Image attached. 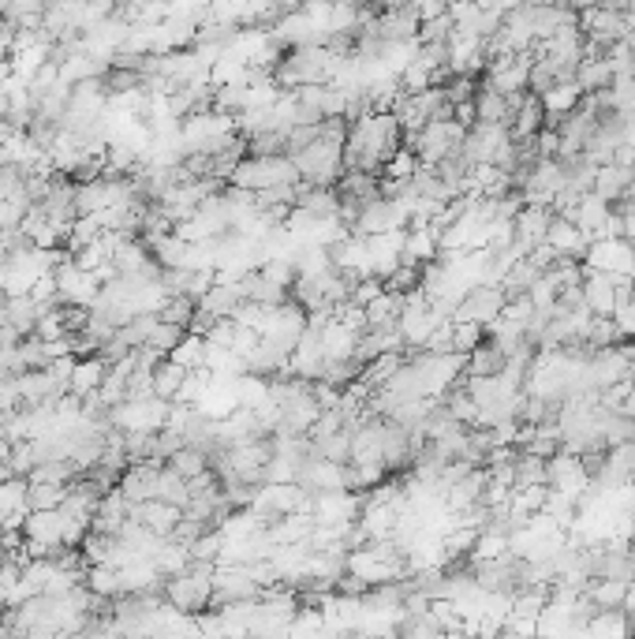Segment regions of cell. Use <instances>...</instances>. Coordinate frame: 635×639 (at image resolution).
<instances>
[{
  "label": "cell",
  "mask_w": 635,
  "mask_h": 639,
  "mask_svg": "<svg viewBox=\"0 0 635 639\" xmlns=\"http://www.w3.org/2000/svg\"><path fill=\"white\" fill-rule=\"evenodd\" d=\"M505 367V352L497 348V341H486L482 337L471 352H467V378H490Z\"/></svg>",
  "instance_id": "4fadbf2b"
},
{
  "label": "cell",
  "mask_w": 635,
  "mask_h": 639,
  "mask_svg": "<svg viewBox=\"0 0 635 639\" xmlns=\"http://www.w3.org/2000/svg\"><path fill=\"white\" fill-rule=\"evenodd\" d=\"M624 42H628V75H632V79H635V38H632V34H628Z\"/></svg>",
  "instance_id": "cb8c5ba5"
},
{
  "label": "cell",
  "mask_w": 635,
  "mask_h": 639,
  "mask_svg": "<svg viewBox=\"0 0 635 639\" xmlns=\"http://www.w3.org/2000/svg\"><path fill=\"white\" fill-rule=\"evenodd\" d=\"M632 176H635V172L628 169V165L606 161V165H598V169H594L591 191H594V195H602L606 202H621L624 191H628V184H632Z\"/></svg>",
  "instance_id": "8fae6325"
},
{
  "label": "cell",
  "mask_w": 635,
  "mask_h": 639,
  "mask_svg": "<svg viewBox=\"0 0 635 639\" xmlns=\"http://www.w3.org/2000/svg\"><path fill=\"white\" fill-rule=\"evenodd\" d=\"M587 266L602 273H632L635 266V240L628 236H609V240H594L587 247Z\"/></svg>",
  "instance_id": "52a82bcc"
},
{
  "label": "cell",
  "mask_w": 635,
  "mask_h": 639,
  "mask_svg": "<svg viewBox=\"0 0 635 639\" xmlns=\"http://www.w3.org/2000/svg\"><path fill=\"white\" fill-rule=\"evenodd\" d=\"M340 4H355V8H367L370 0H340Z\"/></svg>",
  "instance_id": "d4e9b609"
},
{
  "label": "cell",
  "mask_w": 635,
  "mask_h": 639,
  "mask_svg": "<svg viewBox=\"0 0 635 639\" xmlns=\"http://www.w3.org/2000/svg\"><path fill=\"white\" fill-rule=\"evenodd\" d=\"M288 157L296 161V172L303 184L333 187L344 176V142L340 139H314L311 146H303V150Z\"/></svg>",
  "instance_id": "3957f363"
},
{
  "label": "cell",
  "mask_w": 635,
  "mask_h": 639,
  "mask_svg": "<svg viewBox=\"0 0 635 639\" xmlns=\"http://www.w3.org/2000/svg\"><path fill=\"white\" fill-rule=\"evenodd\" d=\"M464 135H467V128L456 120V116H449V120H430L423 131L408 135V150H415L419 165H438V161H445L449 154L460 150Z\"/></svg>",
  "instance_id": "277c9868"
},
{
  "label": "cell",
  "mask_w": 635,
  "mask_h": 639,
  "mask_svg": "<svg viewBox=\"0 0 635 639\" xmlns=\"http://www.w3.org/2000/svg\"><path fill=\"white\" fill-rule=\"evenodd\" d=\"M400 135L404 131L389 109H374V113L352 120L348 139H344V169L381 172V165L400 150Z\"/></svg>",
  "instance_id": "6da1fadb"
},
{
  "label": "cell",
  "mask_w": 635,
  "mask_h": 639,
  "mask_svg": "<svg viewBox=\"0 0 635 639\" xmlns=\"http://www.w3.org/2000/svg\"><path fill=\"white\" fill-rule=\"evenodd\" d=\"M64 497H68V486L64 483H30L27 505L30 509H60Z\"/></svg>",
  "instance_id": "ffe728a7"
},
{
  "label": "cell",
  "mask_w": 635,
  "mask_h": 639,
  "mask_svg": "<svg viewBox=\"0 0 635 639\" xmlns=\"http://www.w3.org/2000/svg\"><path fill=\"white\" fill-rule=\"evenodd\" d=\"M127 516H131V520H139V524H146L154 535L172 539L176 524L184 520V509H180V505H172V501H161V497H146V501H135Z\"/></svg>",
  "instance_id": "ba28073f"
},
{
  "label": "cell",
  "mask_w": 635,
  "mask_h": 639,
  "mask_svg": "<svg viewBox=\"0 0 635 639\" xmlns=\"http://www.w3.org/2000/svg\"><path fill=\"white\" fill-rule=\"evenodd\" d=\"M165 464L180 471L184 479H195V475H202V471H210V453H206V449H198V445H180Z\"/></svg>",
  "instance_id": "ac0fdd59"
},
{
  "label": "cell",
  "mask_w": 635,
  "mask_h": 639,
  "mask_svg": "<svg viewBox=\"0 0 635 639\" xmlns=\"http://www.w3.org/2000/svg\"><path fill=\"white\" fill-rule=\"evenodd\" d=\"M187 378V367H180V363H172L169 355L157 363L154 370H150V385H154V397L161 400H172L176 393H180V385H184Z\"/></svg>",
  "instance_id": "9a60e30c"
},
{
  "label": "cell",
  "mask_w": 635,
  "mask_h": 639,
  "mask_svg": "<svg viewBox=\"0 0 635 639\" xmlns=\"http://www.w3.org/2000/svg\"><path fill=\"white\" fill-rule=\"evenodd\" d=\"M213 572H217V561H191L184 572H176L165 580L161 587V598L176 606L180 613H198L213 606Z\"/></svg>",
  "instance_id": "7a4b0ae2"
},
{
  "label": "cell",
  "mask_w": 635,
  "mask_h": 639,
  "mask_svg": "<svg viewBox=\"0 0 635 639\" xmlns=\"http://www.w3.org/2000/svg\"><path fill=\"white\" fill-rule=\"evenodd\" d=\"M411 221V202L404 199H393V195H378V199H370L359 217H355V232H363V236H381V232H396V228H404Z\"/></svg>",
  "instance_id": "5b68a950"
},
{
  "label": "cell",
  "mask_w": 635,
  "mask_h": 639,
  "mask_svg": "<svg viewBox=\"0 0 635 639\" xmlns=\"http://www.w3.org/2000/svg\"><path fill=\"white\" fill-rule=\"evenodd\" d=\"M172 363H180V367L195 370V367H206V337L202 333H191L187 329L184 337H180V344L169 352Z\"/></svg>",
  "instance_id": "e0dca14e"
},
{
  "label": "cell",
  "mask_w": 635,
  "mask_h": 639,
  "mask_svg": "<svg viewBox=\"0 0 635 639\" xmlns=\"http://www.w3.org/2000/svg\"><path fill=\"white\" fill-rule=\"evenodd\" d=\"M314 531V512H284L277 520L266 524V539L273 546H288V542H303L311 539Z\"/></svg>",
  "instance_id": "9c48e42d"
},
{
  "label": "cell",
  "mask_w": 635,
  "mask_h": 639,
  "mask_svg": "<svg viewBox=\"0 0 635 639\" xmlns=\"http://www.w3.org/2000/svg\"><path fill=\"white\" fill-rule=\"evenodd\" d=\"M243 296L258 299V303H269V307H277V303H284V299H288V288L273 284L262 270H247V273H243Z\"/></svg>",
  "instance_id": "2e32d148"
},
{
  "label": "cell",
  "mask_w": 635,
  "mask_h": 639,
  "mask_svg": "<svg viewBox=\"0 0 635 639\" xmlns=\"http://www.w3.org/2000/svg\"><path fill=\"white\" fill-rule=\"evenodd\" d=\"M195 311H198V299L184 296V292H172V296L165 299V307H161L157 314H161L165 322H176V326L191 329V318H195Z\"/></svg>",
  "instance_id": "d6986e66"
},
{
  "label": "cell",
  "mask_w": 635,
  "mask_h": 639,
  "mask_svg": "<svg viewBox=\"0 0 635 639\" xmlns=\"http://www.w3.org/2000/svg\"><path fill=\"white\" fill-rule=\"evenodd\" d=\"M419 169V157H415V150H408V146H400L385 165H381V180H408L411 172Z\"/></svg>",
  "instance_id": "7402d4cb"
},
{
  "label": "cell",
  "mask_w": 635,
  "mask_h": 639,
  "mask_svg": "<svg viewBox=\"0 0 635 639\" xmlns=\"http://www.w3.org/2000/svg\"><path fill=\"white\" fill-rule=\"evenodd\" d=\"M232 318H236V326H247V329H258V333H262V326H266V318H269V303L243 299L240 307L232 311Z\"/></svg>",
  "instance_id": "603a6c76"
},
{
  "label": "cell",
  "mask_w": 635,
  "mask_h": 639,
  "mask_svg": "<svg viewBox=\"0 0 635 639\" xmlns=\"http://www.w3.org/2000/svg\"><path fill=\"white\" fill-rule=\"evenodd\" d=\"M83 583L101 598V602H116V598L124 595V587H120V568L116 565H86Z\"/></svg>",
  "instance_id": "5bb4252c"
},
{
  "label": "cell",
  "mask_w": 635,
  "mask_h": 639,
  "mask_svg": "<svg viewBox=\"0 0 635 639\" xmlns=\"http://www.w3.org/2000/svg\"><path fill=\"white\" fill-rule=\"evenodd\" d=\"M105 374H109V363H105L98 352L79 355V363H75V370H71L68 393H75V397H90V393H98L101 382H105Z\"/></svg>",
  "instance_id": "30bf717a"
},
{
  "label": "cell",
  "mask_w": 635,
  "mask_h": 639,
  "mask_svg": "<svg viewBox=\"0 0 635 639\" xmlns=\"http://www.w3.org/2000/svg\"><path fill=\"white\" fill-rule=\"evenodd\" d=\"M296 206L314 213L318 221H325V217H340V191H333V187H314V184H303V180H299Z\"/></svg>",
  "instance_id": "7c38bea8"
},
{
  "label": "cell",
  "mask_w": 635,
  "mask_h": 639,
  "mask_svg": "<svg viewBox=\"0 0 635 639\" xmlns=\"http://www.w3.org/2000/svg\"><path fill=\"white\" fill-rule=\"evenodd\" d=\"M187 329L184 326H176V322H165L161 314H157V322H154V329H150V337H146V344L150 348H157V352H165L169 355L176 344H180V337H184Z\"/></svg>",
  "instance_id": "44dd1931"
},
{
  "label": "cell",
  "mask_w": 635,
  "mask_h": 639,
  "mask_svg": "<svg viewBox=\"0 0 635 639\" xmlns=\"http://www.w3.org/2000/svg\"><path fill=\"white\" fill-rule=\"evenodd\" d=\"M359 509H363V497H355V490H348V486L311 494L314 524H348V520H359Z\"/></svg>",
  "instance_id": "8992f818"
}]
</instances>
